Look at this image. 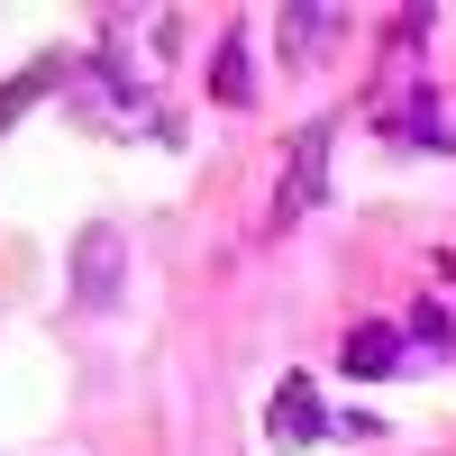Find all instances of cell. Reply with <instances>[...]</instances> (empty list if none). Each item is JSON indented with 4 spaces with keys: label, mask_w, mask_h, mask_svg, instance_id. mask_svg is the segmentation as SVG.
<instances>
[{
    "label": "cell",
    "mask_w": 456,
    "mask_h": 456,
    "mask_svg": "<svg viewBox=\"0 0 456 456\" xmlns=\"http://www.w3.org/2000/svg\"><path fill=\"white\" fill-rule=\"evenodd\" d=\"M210 92H219L228 110H247V92H256V83H247V28L219 37V83H210Z\"/></svg>",
    "instance_id": "cell-3"
},
{
    "label": "cell",
    "mask_w": 456,
    "mask_h": 456,
    "mask_svg": "<svg viewBox=\"0 0 456 456\" xmlns=\"http://www.w3.org/2000/svg\"><path fill=\"white\" fill-rule=\"evenodd\" d=\"M46 83H64V64H55V55H46V64H28V73H19V83H10V92H0V128H10V119H19V110H28L37 92H46Z\"/></svg>",
    "instance_id": "cell-5"
},
{
    "label": "cell",
    "mask_w": 456,
    "mask_h": 456,
    "mask_svg": "<svg viewBox=\"0 0 456 456\" xmlns=\"http://www.w3.org/2000/svg\"><path fill=\"white\" fill-rule=\"evenodd\" d=\"M320 174H329V128H311V137L292 146V183H283V201H274V228H292L301 210L320 201Z\"/></svg>",
    "instance_id": "cell-2"
},
{
    "label": "cell",
    "mask_w": 456,
    "mask_h": 456,
    "mask_svg": "<svg viewBox=\"0 0 456 456\" xmlns=\"http://www.w3.org/2000/svg\"><path fill=\"white\" fill-rule=\"evenodd\" d=\"M393 356H402L393 329H356V338H347V374H393Z\"/></svg>",
    "instance_id": "cell-4"
},
{
    "label": "cell",
    "mask_w": 456,
    "mask_h": 456,
    "mask_svg": "<svg viewBox=\"0 0 456 456\" xmlns=\"http://www.w3.org/2000/svg\"><path fill=\"white\" fill-rule=\"evenodd\" d=\"M73 301H83V311H119L128 301V238L119 228H83V238H73Z\"/></svg>",
    "instance_id": "cell-1"
},
{
    "label": "cell",
    "mask_w": 456,
    "mask_h": 456,
    "mask_svg": "<svg viewBox=\"0 0 456 456\" xmlns=\"http://www.w3.org/2000/svg\"><path fill=\"white\" fill-rule=\"evenodd\" d=\"M283 438H320V411H311V384H283Z\"/></svg>",
    "instance_id": "cell-6"
}]
</instances>
